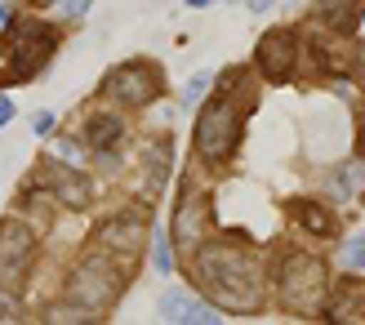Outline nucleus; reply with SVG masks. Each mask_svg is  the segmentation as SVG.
Segmentation results:
<instances>
[{"label":"nucleus","mask_w":365,"mask_h":325,"mask_svg":"<svg viewBox=\"0 0 365 325\" xmlns=\"http://www.w3.org/2000/svg\"><path fill=\"white\" fill-rule=\"evenodd\" d=\"M120 134H125V125H120L116 112H94V116L85 120V143L94 152H112L116 143H120Z\"/></svg>","instance_id":"ddd939ff"},{"label":"nucleus","mask_w":365,"mask_h":325,"mask_svg":"<svg viewBox=\"0 0 365 325\" xmlns=\"http://www.w3.org/2000/svg\"><path fill=\"white\" fill-rule=\"evenodd\" d=\"M254 63H259V71L267 81L294 76V63H299V36H294V27H272L259 41V49H254Z\"/></svg>","instance_id":"1a4fd4ad"},{"label":"nucleus","mask_w":365,"mask_h":325,"mask_svg":"<svg viewBox=\"0 0 365 325\" xmlns=\"http://www.w3.org/2000/svg\"><path fill=\"white\" fill-rule=\"evenodd\" d=\"M210 227V201L205 196H182V205H178V223H174V237L182 249H200V232Z\"/></svg>","instance_id":"f8f14e48"},{"label":"nucleus","mask_w":365,"mask_h":325,"mask_svg":"<svg viewBox=\"0 0 365 325\" xmlns=\"http://www.w3.org/2000/svg\"><path fill=\"white\" fill-rule=\"evenodd\" d=\"M241 103H236L232 94H218L210 98L205 107H200V116H196V130H192V143H196V152L210 160V165H218V160H227L236 152V143H241Z\"/></svg>","instance_id":"20e7f679"},{"label":"nucleus","mask_w":365,"mask_h":325,"mask_svg":"<svg viewBox=\"0 0 365 325\" xmlns=\"http://www.w3.org/2000/svg\"><path fill=\"white\" fill-rule=\"evenodd\" d=\"M125 290V277L116 272V254L112 249H94L89 259H81L67 277V299H76L89 316H98L107 303H116Z\"/></svg>","instance_id":"7ed1b4c3"},{"label":"nucleus","mask_w":365,"mask_h":325,"mask_svg":"<svg viewBox=\"0 0 365 325\" xmlns=\"http://www.w3.org/2000/svg\"><path fill=\"white\" fill-rule=\"evenodd\" d=\"M281 290H285V303L294 312H312L317 303L330 294V281H325L321 259L307 254V249H285V259H281Z\"/></svg>","instance_id":"39448f33"},{"label":"nucleus","mask_w":365,"mask_h":325,"mask_svg":"<svg viewBox=\"0 0 365 325\" xmlns=\"http://www.w3.org/2000/svg\"><path fill=\"white\" fill-rule=\"evenodd\" d=\"M192 267H196V285L214 299L218 312H259L263 308V272L245 249L200 245Z\"/></svg>","instance_id":"f257e3e1"},{"label":"nucleus","mask_w":365,"mask_h":325,"mask_svg":"<svg viewBox=\"0 0 365 325\" xmlns=\"http://www.w3.org/2000/svg\"><path fill=\"white\" fill-rule=\"evenodd\" d=\"M187 9H210V0H182Z\"/></svg>","instance_id":"bb28decb"},{"label":"nucleus","mask_w":365,"mask_h":325,"mask_svg":"<svg viewBox=\"0 0 365 325\" xmlns=\"http://www.w3.org/2000/svg\"><path fill=\"white\" fill-rule=\"evenodd\" d=\"M317 18H325L330 27H348L352 18H356V0H321Z\"/></svg>","instance_id":"dca6fc26"},{"label":"nucleus","mask_w":365,"mask_h":325,"mask_svg":"<svg viewBox=\"0 0 365 325\" xmlns=\"http://www.w3.org/2000/svg\"><path fill=\"white\" fill-rule=\"evenodd\" d=\"M210 85H214V71H196V76L187 81V89H182V107H196L210 94Z\"/></svg>","instance_id":"a211bd4d"},{"label":"nucleus","mask_w":365,"mask_h":325,"mask_svg":"<svg viewBox=\"0 0 365 325\" xmlns=\"http://www.w3.org/2000/svg\"><path fill=\"white\" fill-rule=\"evenodd\" d=\"M9 18H14V5H0V31L9 27Z\"/></svg>","instance_id":"a878e982"},{"label":"nucleus","mask_w":365,"mask_h":325,"mask_svg":"<svg viewBox=\"0 0 365 325\" xmlns=\"http://www.w3.org/2000/svg\"><path fill=\"white\" fill-rule=\"evenodd\" d=\"M53 53H58V27L45 23V18H9L5 27V76L0 85H27L36 81Z\"/></svg>","instance_id":"f03ea898"},{"label":"nucleus","mask_w":365,"mask_h":325,"mask_svg":"<svg viewBox=\"0 0 365 325\" xmlns=\"http://www.w3.org/2000/svg\"><path fill=\"white\" fill-rule=\"evenodd\" d=\"M160 89H165V81H160V67L134 58V63H120V67L107 71L103 98H112L116 107H130V112H134V107H148Z\"/></svg>","instance_id":"0eeeda50"},{"label":"nucleus","mask_w":365,"mask_h":325,"mask_svg":"<svg viewBox=\"0 0 365 325\" xmlns=\"http://www.w3.org/2000/svg\"><path fill=\"white\" fill-rule=\"evenodd\" d=\"M31 130H36V138H45V134L58 130V116H53V112H41V116L31 120Z\"/></svg>","instance_id":"aec40b11"},{"label":"nucleus","mask_w":365,"mask_h":325,"mask_svg":"<svg viewBox=\"0 0 365 325\" xmlns=\"http://www.w3.org/2000/svg\"><path fill=\"white\" fill-rule=\"evenodd\" d=\"M152 263H156L160 277L174 272V249H170V232L165 227H152Z\"/></svg>","instance_id":"f3484780"},{"label":"nucleus","mask_w":365,"mask_h":325,"mask_svg":"<svg viewBox=\"0 0 365 325\" xmlns=\"http://www.w3.org/2000/svg\"><path fill=\"white\" fill-rule=\"evenodd\" d=\"M356 63H361V71H365V45H361V49H356Z\"/></svg>","instance_id":"cd10ccee"},{"label":"nucleus","mask_w":365,"mask_h":325,"mask_svg":"<svg viewBox=\"0 0 365 325\" xmlns=\"http://www.w3.org/2000/svg\"><path fill=\"white\" fill-rule=\"evenodd\" d=\"M41 183L58 196V201L67 205V210H81V205H89V178L71 165V160H58V156H49V160H41Z\"/></svg>","instance_id":"9d476101"},{"label":"nucleus","mask_w":365,"mask_h":325,"mask_svg":"<svg viewBox=\"0 0 365 325\" xmlns=\"http://www.w3.org/2000/svg\"><path fill=\"white\" fill-rule=\"evenodd\" d=\"M245 9H250V14H267L272 0H245Z\"/></svg>","instance_id":"b1692460"},{"label":"nucleus","mask_w":365,"mask_h":325,"mask_svg":"<svg viewBox=\"0 0 365 325\" xmlns=\"http://www.w3.org/2000/svg\"><path fill=\"white\" fill-rule=\"evenodd\" d=\"M289 210H294L299 219H303V227H307V232H317V237H325V232H334L330 210H325V205H317V201H294Z\"/></svg>","instance_id":"2eb2a0df"},{"label":"nucleus","mask_w":365,"mask_h":325,"mask_svg":"<svg viewBox=\"0 0 365 325\" xmlns=\"http://www.w3.org/2000/svg\"><path fill=\"white\" fill-rule=\"evenodd\" d=\"M58 148H63V160H76V156H81V152H76V143H71V138H63Z\"/></svg>","instance_id":"393cba45"},{"label":"nucleus","mask_w":365,"mask_h":325,"mask_svg":"<svg viewBox=\"0 0 365 325\" xmlns=\"http://www.w3.org/2000/svg\"><path fill=\"white\" fill-rule=\"evenodd\" d=\"M343 267H365V232L343 245Z\"/></svg>","instance_id":"6ab92c4d"},{"label":"nucleus","mask_w":365,"mask_h":325,"mask_svg":"<svg viewBox=\"0 0 365 325\" xmlns=\"http://www.w3.org/2000/svg\"><path fill=\"white\" fill-rule=\"evenodd\" d=\"M27 5H49V0H27Z\"/></svg>","instance_id":"c85d7f7f"},{"label":"nucleus","mask_w":365,"mask_h":325,"mask_svg":"<svg viewBox=\"0 0 365 325\" xmlns=\"http://www.w3.org/2000/svg\"><path fill=\"white\" fill-rule=\"evenodd\" d=\"M14 112H18V107H14V98H9V94H0V130H5V125L14 120Z\"/></svg>","instance_id":"5701e85b"},{"label":"nucleus","mask_w":365,"mask_h":325,"mask_svg":"<svg viewBox=\"0 0 365 325\" xmlns=\"http://www.w3.org/2000/svg\"><path fill=\"white\" fill-rule=\"evenodd\" d=\"M148 237H152V227H148V219H143L138 210L107 214V219L98 223V245L112 249V254H120V259H134Z\"/></svg>","instance_id":"6e6552de"},{"label":"nucleus","mask_w":365,"mask_h":325,"mask_svg":"<svg viewBox=\"0 0 365 325\" xmlns=\"http://www.w3.org/2000/svg\"><path fill=\"white\" fill-rule=\"evenodd\" d=\"M49 196H53V192H49L45 183H31V187L23 192V201H18V214H23L36 232H49V223H53V219H49V214H53Z\"/></svg>","instance_id":"4468645a"},{"label":"nucleus","mask_w":365,"mask_h":325,"mask_svg":"<svg viewBox=\"0 0 365 325\" xmlns=\"http://www.w3.org/2000/svg\"><path fill=\"white\" fill-rule=\"evenodd\" d=\"M156 312L165 316V321H182V325H214L218 321V308H210V303H200L196 294H187V290H165L160 294V303H156Z\"/></svg>","instance_id":"9b49d317"},{"label":"nucleus","mask_w":365,"mask_h":325,"mask_svg":"<svg viewBox=\"0 0 365 325\" xmlns=\"http://www.w3.org/2000/svg\"><path fill=\"white\" fill-rule=\"evenodd\" d=\"M94 0H58V9H63V18H81Z\"/></svg>","instance_id":"412c9836"},{"label":"nucleus","mask_w":365,"mask_h":325,"mask_svg":"<svg viewBox=\"0 0 365 325\" xmlns=\"http://www.w3.org/2000/svg\"><path fill=\"white\" fill-rule=\"evenodd\" d=\"M36 263V227L23 219V214H14V219L0 223V290H14L27 281Z\"/></svg>","instance_id":"423d86ee"},{"label":"nucleus","mask_w":365,"mask_h":325,"mask_svg":"<svg viewBox=\"0 0 365 325\" xmlns=\"http://www.w3.org/2000/svg\"><path fill=\"white\" fill-rule=\"evenodd\" d=\"M5 316H18V299H14V290H0V321Z\"/></svg>","instance_id":"4be33fe9"}]
</instances>
